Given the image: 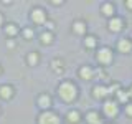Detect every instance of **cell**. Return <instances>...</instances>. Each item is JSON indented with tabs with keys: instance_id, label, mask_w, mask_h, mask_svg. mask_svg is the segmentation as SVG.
Wrapping results in <instances>:
<instances>
[{
	"instance_id": "12",
	"label": "cell",
	"mask_w": 132,
	"mask_h": 124,
	"mask_svg": "<svg viewBox=\"0 0 132 124\" xmlns=\"http://www.w3.org/2000/svg\"><path fill=\"white\" fill-rule=\"evenodd\" d=\"M84 121H86V124H102L104 122L102 121V114L96 109L88 111V113L84 114Z\"/></svg>"
},
{
	"instance_id": "30",
	"label": "cell",
	"mask_w": 132,
	"mask_h": 124,
	"mask_svg": "<svg viewBox=\"0 0 132 124\" xmlns=\"http://www.w3.org/2000/svg\"><path fill=\"white\" fill-rule=\"evenodd\" d=\"M102 124H114L112 121H106V122H102Z\"/></svg>"
},
{
	"instance_id": "10",
	"label": "cell",
	"mask_w": 132,
	"mask_h": 124,
	"mask_svg": "<svg viewBox=\"0 0 132 124\" xmlns=\"http://www.w3.org/2000/svg\"><path fill=\"white\" fill-rule=\"evenodd\" d=\"M71 30H73L74 35L84 36V35H88V23H86L84 20L78 18V20H74V22H73V25H71Z\"/></svg>"
},
{
	"instance_id": "13",
	"label": "cell",
	"mask_w": 132,
	"mask_h": 124,
	"mask_svg": "<svg viewBox=\"0 0 132 124\" xmlns=\"http://www.w3.org/2000/svg\"><path fill=\"white\" fill-rule=\"evenodd\" d=\"M97 43H99V38L93 33H88V35L82 36V45H84L86 50H97Z\"/></svg>"
},
{
	"instance_id": "3",
	"label": "cell",
	"mask_w": 132,
	"mask_h": 124,
	"mask_svg": "<svg viewBox=\"0 0 132 124\" xmlns=\"http://www.w3.org/2000/svg\"><path fill=\"white\" fill-rule=\"evenodd\" d=\"M119 113H121V106L117 104V103L114 101L112 98H109V99H106V101H102V116H104L106 119H114V118H117Z\"/></svg>"
},
{
	"instance_id": "15",
	"label": "cell",
	"mask_w": 132,
	"mask_h": 124,
	"mask_svg": "<svg viewBox=\"0 0 132 124\" xmlns=\"http://www.w3.org/2000/svg\"><path fill=\"white\" fill-rule=\"evenodd\" d=\"M114 101L117 103L119 106H121V104H122V106H126L127 103L130 101V99H129V94H127V89H124V88H119V89L114 93Z\"/></svg>"
},
{
	"instance_id": "9",
	"label": "cell",
	"mask_w": 132,
	"mask_h": 124,
	"mask_svg": "<svg viewBox=\"0 0 132 124\" xmlns=\"http://www.w3.org/2000/svg\"><path fill=\"white\" fill-rule=\"evenodd\" d=\"M78 76H79V80H82V81H91L96 76V69L91 65H81L79 68H78Z\"/></svg>"
},
{
	"instance_id": "14",
	"label": "cell",
	"mask_w": 132,
	"mask_h": 124,
	"mask_svg": "<svg viewBox=\"0 0 132 124\" xmlns=\"http://www.w3.org/2000/svg\"><path fill=\"white\" fill-rule=\"evenodd\" d=\"M99 12H101L102 17H106V18H111V17L116 15V5L112 2H102L101 7H99Z\"/></svg>"
},
{
	"instance_id": "31",
	"label": "cell",
	"mask_w": 132,
	"mask_h": 124,
	"mask_svg": "<svg viewBox=\"0 0 132 124\" xmlns=\"http://www.w3.org/2000/svg\"><path fill=\"white\" fill-rule=\"evenodd\" d=\"M0 73H2V66H0Z\"/></svg>"
},
{
	"instance_id": "25",
	"label": "cell",
	"mask_w": 132,
	"mask_h": 124,
	"mask_svg": "<svg viewBox=\"0 0 132 124\" xmlns=\"http://www.w3.org/2000/svg\"><path fill=\"white\" fill-rule=\"evenodd\" d=\"M124 7H126L127 10L132 12V0H126V2H124Z\"/></svg>"
},
{
	"instance_id": "28",
	"label": "cell",
	"mask_w": 132,
	"mask_h": 124,
	"mask_svg": "<svg viewBox=\"0 0 132 124\" xmlns=\"http://www.w3.org/2000/svg\"><path fill=\"white\" fill-rule=\"evenodd\" d=\"M127 94H129V99L132 101V84L129 86V88H127Z\"/></svg>"
},
{
	"instance_id": "21",
	"label": "cell",
	"mask_w": 132,
	"mask_h": 124,
	"mask_svg": "<svg viewBox=\"0 0 132 124\" xmlns=\"http://www.w3.org/2000/svg\"><path fill=\"white\" fill-rule=\"evenodd\" d=\"M5 33L8 36H15L16 33H18V25H15V23H8L7 27H5Z\"/></svg>"
},
{
	"instance_id": "26",
	"label": "cell",
	"mask_w": 132,
	"mask_h": 124,
	"mask_svg": "<svg viewBox=\"0 0 132 124\" xmlns=\"http://www.w3.org/2000/svg\"><path fill=\"white\" fill-rule=\"evenodd\" d=\"M50 3H51V5H55V7H60V5H63V0H51V2H50Z\"/></svg>"
},
{
	"instance_id": "6",
	"label": "cell",
	"mask_w": 132,
	"mask_h": 124,
	"mask_svg": "<svg viewBox=\"0 0 132 124\" xmlns=\"http://www.w3.org/2000/svg\"><path fill=\"white\" fill-rule=\"evenodd\" d=\"M38 124H61V119L55 111H41L38 116Z\"/></svg>"
},
{
	"instance_id": "16",
	"label": "cell",
	"mask_w": 132,
	"mask_h": 124,
	"mask_svg": "<svg viewBox=\"0 0 132 124\" xmlns=\"http://www.w3.org/2000/svg\"><path fill=\"white\" fill-rule=\"evenodd\" d=\"M82 119V114L79 109H69L66 113V122L68 124H79Z\"/></svg>"
},
{
	"instance_id": "2",
	"label": "cell",
	"mask_w": 132,
	"mask_h": 124,
	"mask_svg": "<svg viewBox=\"0 0 132 124\" xmlns=\"http://www.w3.org/2000/svg\"><path fill=\"white\" fill-rule=\"evenodd\" d=\"M94 58H96V61L101 65V68H107V66H111L114 63L116 53H114V50L111 47H106V45H104V47H99L96 50Z\"/></svg>"
},
{
	"instance_id": "4",
	"label": "cell",
	"mask_w": 132,
	"mask_h": 124,
	"mask_svg": "<svg viewBox=\"0 0 132 124\" xmlns=\"http://www.w3.org/2000/svg\"><path fill=\"white\" fill-rule=\"evenodd\" d=\"M124 28H126V20H124L121 15L116 13L114 17L107 18V30L111 33H119V32H122Z\"/></svg>"
},
{
	"instance_id": "19",
	"label": "cell",
	"mask_w": 132,
	"mask_h": 124,
	"mask_svg": "<svg viewBox=\"0 0 132 124\" xmlns=\"http://www.w3.org/2000/svg\"><path fill=\"white\" fill-rule=\"evenodd\" d=\"M53 40H55V35H53L51 32H43V33L40 35V41H41L43 45H51Z\"/></svg>"
},
{
	"instance_id": "7",
	"label": "cell",
	"mask_w": 132,
	"mask_h": 124,
	"mask_svg": "<svg viewBox=\"0 0 132 124\" xmlns=\"http://www.w3.org/2000/svg\"><path fill=\"white\" fill-rule=\"evenodd\" d=\"M30 18L35 25H45V22L48 20V15H46V10L41 7H33L31 12H30Z\"/></svg>"
},
{
	"instance_id": "8",
	"label": "cell",
	"mask_w": 132,
	"mask_h": 124,
	"mask_svg": "<svg viewBox=\"0 0 132 124\" xmlns=\"http://www.w3.org/2000/svg\"><path fill=\"white\" fill-rule=\"evenodd\" d=\"M116 50H117V53H122V55L132 53V38H129V36L119 38L117 43H116Z\"/></svg>"
},
{
	"instance_id": "1",
	"label": "cell",
	"mask_w": 132,
	"mask_h": 124,
	"mask_svg": "<svg viewBox=\"0 0 132 124\" xmlns=\"http://www.w3.org/2000/svg\"><path fill=\"white\" fill-rule=\"evenodd\" d=\"M58 96L64 103H74L78 99V96H79V89H78L76 83L69 81V80L61 81L60 86H58Z\"/></svg>"
},
{
	"instance_id": "27",
	"label": "cell",
	"mask_w": 132,
	"mask_h": 124,
	"mask_svg": "<svg viewBox=\"0 0 132 124\" xmlns=\"http://www.w3.org/2000/svg\"><path fill=\"white\" fill-rule=\"evenodd\" d=\"M7 48H15V41L13 40H8L7 41Z\"/></svg>"
},
{
	"instance_id": "17",
	"label": "cell",
	"mask_w": 132,
	"mask_h": 124,
	"mask_svg": "<svg viewBox=\"0 0 132 124\" xmlns=\"http://www.w3.org/2000/svg\"><path fill=\"white\" fill-rule=\"evenodd\" d=\"M50 66H51V69L55 73H63L64 71V61L61 60V58H53Z\"/></svg>"
},
{
	"instance_id": "24",
	"label": "cell",
	"mask_w": 132,
	"mask_h": 124,
	"mask_svg": "<svg viewBox=\"0 0 132 124\" xmlns=\"http://www.w3.org/2000/svg\"><path fill=\"white\" fill-rule=\"evenodd\" d=\"M124 113H126V116L132 118V101H129L126 106H124Z\"/></svg>"
},
{
	"instance_id": "22",
	"label": "cell",
	"mask_w": 132,
	"mask_h": 124,
	"mask_svg": "<svg viewBox=\"0 0 132 124\" xmlns=\"http://www.w3.org/2000/svg\"><path fill=\"white\" fill-rule=\"evenodd\" d=\"M22 35H23V38H25V40H31L33 36H35V30H33L31 27H25V28H23V32H22Z\"/></svg>"
},
{
	"instance_id": "20",
	"label": "cell",
	"mask_w": 132,
	"mask_h": 124,
	"mask_svg": "<svg viewBox=\"0 0 132 124\" xmlns=\"http://www.w3.org/2000/svg\"><path fill=\"white\" fill-rule=\"evenodd\" d=\"M38 61H40V55L36 51H31V53H28V55H27V63L30 65V66L38 65Z\"/></svg>"
},
{
	"instance_id": "29",
	"label": "cell",
	"mask_w": 132,
	"mask_h": 124,
	"mask_svg": "<svg viewBox=\"0 0 132 124\" xmlns=\"http://www.w3.org/2000/svg\"><path fill=\"white\" fill-rule=\"evenodd\" d=\"M2 23H3V15L0 13V25H2Z\"/></svg>"
},
{
	"instance_id": "18",
	"label": "cell",
	"mask_w": 132,
	"mask_h": 124,
	"mask_svg": "<svg viewBox=\"0 0 132 124\" xmlns=\"http://www.w3.org/2000/svg\"><path fill=\"white\" fill-rule=\"evenodd\" d=\"M12 96H13V88H12L10 84L0 86V98L2 99H10Z\"/></svg>"
},
{
	"instance_id": "23",
	"label": "cell",
	"mask_w": 132,
	"mask_h": 124,
	"mask_svg": "<svg viewBox=\"0 0 132 124\" xmlns=\"http://www.w3.org/2000/svg\"><path fill=\"white\" fill-rule=\"evenodd\" d=\"M45 27H46V32H55V28H56V23L53 22V20H46L45 22Z\"/></svg>"
},
{
	"instance_id": "5",
	"label": "cell",
	"mask_w": 132,
	"mask_h": 124,
	"mask_svg": "<svg viewBox=\"0 0 132 124\" xmlns=\"http://www.w3.org/2000/svg\"><path fill=\"white\" fill-rule=\"evenodd\" d=\"M91 93H93V98L99 99V101H106V99L111 98L109 88H107L106 83H97V84H94L93 89H91Z\"/></svg>"
},
{
	"instance_id": "11",
	"label": "cell",
	"mask_w": 132,
	"mask_h": 124,
	"mask_svg": "<svg viewBox=\"0 0 132 124\" xmlns=\"http://www.w3.org/2000/svg\"><path fill=\"white\" fill-rule=\"evenodd\" d=\"M36 104H38V107L41 111H50V107L53 104V99L48 93H41L40 96L36 98Z\"/></svg>"
}]
</instances>
